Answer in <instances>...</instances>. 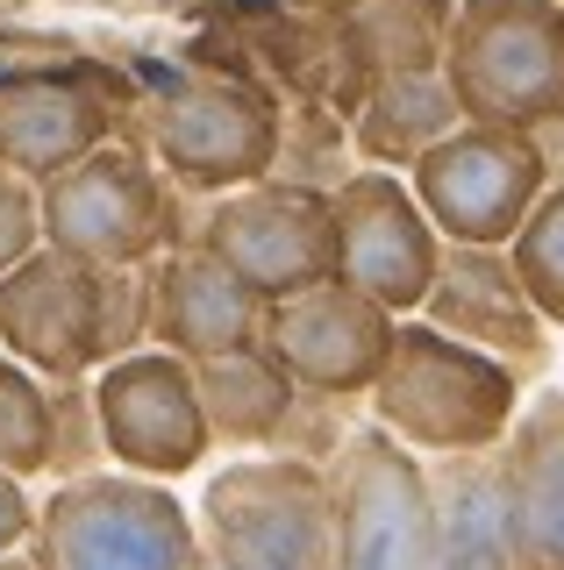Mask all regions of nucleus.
Instances as JSON below:
<instances>
[{
    "label": "nucleus",
    "instance_id": "20e7f679",
    "mask_svg": "<svg viewBox=\"0 0 564 570\" xmlns=\"http://www.w3.org/2000/svg\"><path fill=\"white\" fill-rule=\"evenodd\" d=\"M29 557H37V570H193L201 528L186 521V507L165 485L100 471L79 485H58L37 507Z\"/></svg>",
    "mask_w": 564,
    "mask_h": 570
},
{
    "label": "nucleus",
    "instance_id": "a878e982",
    "mask_svg": "<svg viewBox=\"0 0 564 570\" xmlns=\"http://www.w3.org/2000/svg\"><path fill=\"white\" fill-rule=\"evenodd\" d=\"M29 534H37V499H29L8 471H0V557L29 549Z\"/></svg>",
    "mask_w": 564,
    "mask_h": 570
},
{
    "label": "nucleus",
    "instance_id": "412c9836",
    "mask_svg": "<svg viewBox=\"0 0 564 570\" xmlns=\"http://www.w3.org/2000/svg\"><path fill=\"white\" fill-rule=\"evenodd\" d=\"M457 0H343L337 36L350 50V65L372 79H408V71L444 65V36H450Z\"/></svg>",
    "mask_w": 564,
    "mask_h": 570
},
{
    "label": "nucleus",
    "instance_id": "6e6552de",
    "mask_svg": "<svg viewBox=\"0 0 564 570\" xmlns=\"http://www.w3.org/2000/svg\"><path fill=\"white\" fill-rule=\"evenodd\" d=\"M329 471L337 570H436L429 557V463L386 428H350Z\"/></svg>",
    "mask_w": 564,
    "mask_h": 570
},
{
    "label": "nucleus",
    "instance_id": "1a4fd4ad",
    "mask_svg": "<svg viewBox=\"0 0 564 570\" xmlns=\"http://www.w3.org/2000/svg\"><path fill=\"white\" fill-rule=\"evenodd\" d=\"M193 243H201L222 272H236L264 307L337 278L329 193L286 186V178H257V186H243V193H222Z\"/></svg>",
    "mask_w": 564,
    "mask_h": 570
},
{
    "label": "nucleus",
    "instance_id": "4468645a",
    "mask_svg": "<svg viewBox=\"0 0 564 570\" xmlns=\"http://www.w3.org/2000/svg\"><path fill=\"white\" fill-rule=\"evenodd\" d=\"M421 321L444 328L450 343L507 364L522 385L551 364V321L528 307L507 249H457V243H444L436 285H429V299H421Z\"/></svg>",
    "mask_w": 564,
    "mask_h": 570
},
{
    "label": "nucleus",
    "instance_id": "f8f14e48",
    "mask_svg": "<svg viewBox=\"0 0 564 570\" xmlns=\"http://www.w3.org/2000/svg\"><path fill=\"white\" fill-rule=\"evenodd\" d=\"M94 406H100V435L108 456L129 478H186L193 463L215 450L201 414V392H193V364L165 350H136L121 364L94 371Z\"/></svg>",
    "mask_w": 564,
    "mask_h": 570
},
{
    "label": "nucleus",
    "instance_id": "f257e3e1",
    "mask_svg": "<svg viewBox=\"0 0 564 570\" xmlns=\"http://www.w3.org/2000/svg\"><path fill=\"white\" fill-rule=\"evenodd\" d=\"M522 379L493 356L450 343L444 328H429L421 314H408L393 328L379 379H372V428L429 456H465V450H500V435L522 414Z\"/></svg>",
    "mask_w": 564,
    "mask_h": 570
},
{
    "label": "nucleus",
    "instance_id": "f3484780",
    "mask_svg": "<svg viewBox=\"0 0 564 570\" xmlns=\"http://www.w3.org/2000/svg\"><path fill=\"white\" fill-rule=\"evenodd\" d=\"M108 100L79 71H43V79L0 86V171L50 186L58 171H72L79 157H94L108 142Z\"/></svg>",
    "mask_w": 564,
    "mask_h": 570
},
{
    "label": "nucleus",
    "instance_id": "b1692460",
    "mask_svg": "<svg viewBox=\"0 0 564 570\" xmlns=\"http://www.w3.org/2000/svg\"><path fill=\"white\" fill-rule=\"evenodd\" d=\"M108 463V435H100V406H94V379H58L50 385V456L43 471L58 485H79V478H100Z\"/></svg>",
    "mask_w": 564,
    "mask_h": 570
},
{
    "label": "nucleus",
    "instance_id": "9d476101",
    "mask_svg": "<svg viewBox=\"0 0 564 570\" xmlns=\"http://www.w3.org/2000/svg\"><path fill=\"white\" fill-rule=\"evenodd\" d=\"M329 228H337V278L350 293H364L372 307H386L393 321L421 314L436 285V257H444V236L429 228V214L415 207L408 178L393 171H350L337 193H329Z\"/></svg>",
    "mask_w": 564,
    "mask_h": 570
},
{
    "label": "nucleus",
    "instance_id": "ddd939ff",
    "mask_svg": "<svg viewBox=\"0 0 564 570\" xmlns=\"http://www.w3.org/2000/svg\"><path fill=\"white\" fill-rule=\"evenodd\" d=\"M0 356L43 385L100 371V272L65 249H29L0 278Z\"/></svg>",
    "mask_w": 564,
    "mask_h": 570
},
{
    "label": "nucleus",
    "instance_id": "aec40b11",
    "mask_svg": "<svg viewBox=\"0 0 564 570\" xmlns=\"http://www.w3.org/2000/svg\"><path fill=\"white\" fill-rule=\"evenodd\" d=\"M450 129H465V121H457V107H450V94H444L436 71L372 79L364 100H358V115H350V142H358V157H372V171H393V178L415 171Z\"/></svg>",
    "mask_w": 564,
    "mask_h": 570
},
{
    "label": "nucleus",
    "instance_id": "7ed1b4c3",
    "mask_svg": "<svg viewBox=\"0 0 564 570\" xmlns=\"http://www.w3.org/2000/svg\"><path fill=\"white\" fill-rule=\"evenodd\" d=\"M201 549L228 570H337L329 471L308 456H243L207 478Z\"/></svg>",
    "mask_w": 564,
    "mask_h": 570
},
{
    "label": "nucleus",
    "instance_id": "9b49d317",
    "mask_svg": "<svg viewBox=\"0 0 564 570\" xmlns=\"http://www.w3.org/2000/svg\"><path fill=\"white\" fill-rule=\"evenodd\" d=\"M393 328L400 321L386 307H372L364 293H350L343 278H329V285H314V293L272 299L257 350L293 379V392L358 400V392H372L386 350H393Z\"/></svg>",
    "mask_w": 564,
    "mask_h": 570
},
{
    "label": "nucleus",
    "instance_id": "6ab92c4d",
    "mask_svg": "<svg viewBox=\"0 0 564 570\" xmlns=\"http://www.w3.org/2000/svg\"><path fill=\"white\" fill-rule=\"evenodd\" d=\"M193 392H201V414L215 442H236V450H279L293 421V379L272 364L264 350H228L193 364Z\"/></svg>",
    "mask_w": 564,
    "mask_h": 570
},
{
    "label": "nucleus",
    "instance_id": "2eb2a0df",
    "mask_svg": "<svg viewBox=\"0 0 564 570\" xmlns=\"http://www.w3.org/2000/svg\"><path fill=\"white\" fill-rule=\"evenodd\" d=\"M150 278V343L179 364H207L228 350H257L264 299L236 272H222L201 243H179L144 264Z\"/></svg>",
    "mask_w": 564,
    "mask_h": 570
},
{
    "label": "nucleus",
    "instance_id": "4be33fe9",
    "mask_svg": "<svg viewBox=\"0 0 564 570\" xmlns=\"http://www.w3.org/2000/svg\"><path fill=\"white\" fill-rule=\"evenodd\" d=\"M507 264H515L528 307L551 321V328H564V186H557V178H551V193L528 207V222L515 228Z\"/></svg>",
    "mask_w": 564,
    "mask_h": 570
},
{
    "label": "nucleus",
    "instance_id": "393cba45",
    "mask_svg": "<svg viewBox=\"0 0 564 570\" xmlns=\"http://www.w3.org/2000/svg\"><path fill=\"white\" fill-rule=\"evenodd\" d=\"M29 249H43V207H37V186L14 171H0V278L14 272V264L29 257Z\"/></svg>",
    "mask_w": 564,
    "mask_h": 570
},
{
    "label": "nucleus",
    "instance_id": "a211bd4d",
    "mask_svg": "<svg viewBox=\"0 0 564 570\" xmlns=\"http://www.w3.org/2000/svg\"><path fill=\"white\" fill-rule=\"evenodd\" d=\"M429 557L436 570H515V534H507L500 499V456H429Z\"/></svg>",
    "mask_w": 564,
    "mask_h": 570
},
{
    "label": "nucleus",
    "instance_id": "bb28decb",
    "mask_svg": "<svg viewBox=\"0 0 564 570\" xmlns=\"http://www.w3.org/2000/svg\"><path fill=\"white\" fill-rule=\"evenodd\" d=\"M0 570H37V557H29V549H14V557H0Z\"/></svg>",
    "mask_w": 564,
    "mask_h": 570
},
{
    "label": "nucleus",
    "instance_id": "5701e85b",
    "mask_svg": "<svg viewBox=\"0 0 564 570\" xmlns=\"http://www.w3.org/2000/svg\"><path fill=\"white\" fill-rule=\"evenodd\" d=\"M43 456H50V385L0 356V471L29 485V478H43Z\"/></svg>",
    "mask_w": 564,
    "mask_h": 570
},
{
    "label": "nucleus",
    "instance_id": "dca6fc26",
    "mask_svg": "<svg viewBox=\"0 0 564 570\" xmlns=\"http://www.w3.org/2000/svg\"><path fill=\"white\" fill-rule=\"evenodd\" d=\"M493 456H500L515 570H564V392H528Z\"/></svg>",
    "mask_w": 564,
    "mask_h": 570
},
{
    "label": "nucleus",
    "instance_id": "423d86ee",
    "mask_svg": "<svg viewBox=\"0 0 564 570\" xmlns=\"http://www.w3.org/2000/svg\"><path fill=\"white\" fill-rule=\"evenodd\" d=\"M150 165L201 200L257 186L279 165V100L243 71H186L150 107Z\"/></svg>",
    "mask_w": 564,
    "mask_h": 570
},
{
    "label": "nucleus",
    "instance_id": "0eeeda50",
    "mask_svg": "<svg viewBox=\"0 0 564 570\" xmlns=\"http://www.w3.org/2000/svg\"><path fill=\"white\" fill-rule=\"evenodd\" d=\"M415 207L429 228L457 249H507L528 207L551 193V165H543L536 136L515 129H450L429 157L408 171Z\"/></svg>",
    "mask_w": 564,
    "mask_h": 570
},
{
    "label": "nucleus",
    "instance_id": "39448f33",
    "mask_svg": "<svg viewBox=\"0 0 564 570\" xmlns=\"http://www.w3.org/2000/svg\"><path fill=\"white\" fill-rule=\"evenodd\" d=\"M37 207H43V249H65L94 272L150 264L179 249V193L129 142H100L94 157H79L72 171L37 186Z\"/></svg>",
    "mask_w": 564,
    "mask_h": 570
},
{
    "label": "nucleus",
    "instance_id": "cd10ccee",
    "mask_svg": "<svg viewBox=\"0 0 564 570\" xmlns=\"http://www.w3.org/2000/svg\"><path fill=\"white\" fill-rule=\"evenodd\" d=\"M193 570H228V563H222V557H207V549H201V563H193Z\"/></svg>",
    "mask_w": 564,
    "mask_h": 570
},
{
    "label": "nucleus",
    "instance_id": "f03ea898",
    "mask_svg": "<svg viewBox=\"0 0 564 570\" xmlns=\"http://www.w3.org/2000/svg\"><path fill=\"white\" fill-rule=\"evenodd\" d=\"M436 79L457 121L536 136L564 115V0H457Z\"/></svg>",
    "mask_w": 564,
    "mask_h": 570
}]
</instances>
